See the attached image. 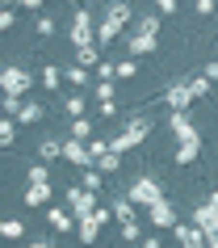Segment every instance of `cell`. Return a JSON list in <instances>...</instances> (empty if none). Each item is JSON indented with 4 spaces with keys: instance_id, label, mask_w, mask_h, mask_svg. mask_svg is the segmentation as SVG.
Listing matches in <instances>:
<instances>
[{
    "instance_id": "cell-13",
    "label": "cell",
    "mask_w": 218,
    "mask_h": 248,
    "mask_svg": "<svg viewBox=\"0 0 218 248\" xmlns=\"http://www.w3.org/2000/svg\"><path fill=\"white\" fill-rule=\"evenodd\" d=\"M172 235H176V244H185V248H202V244H205V232L197 227V223H180V219H176Z\"/></svg>"
},
{
    "instance_id": "cell-34",
    "label": "cell",
    "mask_w": 218,
    "mask_h": 248,
    "mask_svg": "<svg viewBox=\"0 0 218 248\" xmlns=\"http://www.w3.org/2000/svg\"><path fill=\"white\" fill-rule=\"evenodd\" d=\"M29 181H51V164H46V160L29 164Z\"/></svg>"
},
{
    "instance_id": "cell-33",
    "label": "cell",
    "mask_w": 218,
    "mask_h": 248,
    "mask_svg": "<svg viewBox=\"0 0 218 248\" xmlns=\"http://www.w3.org/2000/svg\"><path fill=\"white\" fill-rule=\"evenodd\" d=\"M97 169H101V172H117V169H122V156H117V152H105V156L97 160Z\"/></svg>"
},
{
    "instance_id": "cell-28",
    "label": "cell",
    "mask_w": 218,
    "mask_h": 248,
    "mask_svg": "<svg viewBox=\"0 0 218 248\" xmlns=\"http://www.w3.org/2000/svg\"><path fill=\"white\" fill-rule=\"evenodd\" d=\"M13 139H17V118L4 114V122H0V147H13Z\"/></svg>"
},
{
    "instance_id": "cell-17",
    "label": "cell",
    "mask_w": 218,
    "mask_h": 248,
    "mask_svg": "<svg viewBox=\"0 0 218 248\" xmlns=\"http://www.w3.org/2000/svg\"><path fill=\"white\" fill-rule=\"evenodd\" d=\"M42 118H46V105L34 101V97H26V101H21V114H17V122H21V126H34V122H42Z\"/></svg>"
},
{
    "instance_id": "cell-6",
    "label": "cell",
    "mask_w": 218,
    "mask_h": 248,
    "mask_svg": "<svg viewBox=\"0 0 218 248\" xmlns=\"http://www.w3.org/2000/svg\"><path fill=\"white\" fill-rule=\"evenodd\" d=\"M63 202L72 206V215H76V219H84V215H92V210H97V194H92V189H84V185L63 189Z\"/></svg>"
},
{
    "instance_id": "cell-31",
    "label": "cell",
    "mask_w": 218,
    "mask_h": 248,
    "mask_svg": "<svg viewBox=\"0 0 218 248\" xmlns=\"http://www.w3.org/2000/svg\"><path fill=\"white\" fill-rule=\"evenodd\" d=\"M0 235H4V240H21L26 227H21V219H4V223H0Z\"/></svg>"
},
{
    "instance_id": "cell-45",
    "label": "cell",
    "mask_w": 218,
    "mask_h": 248,
    "mask_svg": "<svg viewBox=\"0 0 218 248\" xmlns=\"http://www.w3.org/2000/svg\"><path fill=\"white\" fill-rule=\"evenodd\" d=\"M202 72H205V76H210V80L218 84V59H210V63H202Z\"/></svg>"
},
{
    "instance_id": "cell-27",
    "label": "cell",
    "mask_w": 218,
    "mask_h": 248,
    "mask_svg": "<svg viewBox=\"0 0 218 248\" xmlns=\"http://www.w3.org/2000/svg\"><path fill=\"white\" fill-rule=\"evenodd\" d=\"M117 34H122V26H114V21H105V17L97 21V42H101V46H109V42H114Z\"/></svg>"
},
{
    "instance_id": "cell-40",
    "label": "cell",
    "mask_w": 218,
    "mask_h": 248,
    "mask_svg": "<svg viewBox=\"0 0 218 248\" xmlns=\"http://www.w3.org/2000/svg\"><path fill=\"white\" fill-rule=\"evenodd\" d=\"M193 9H197V17H210L218 9V0H193Z\"/></svg>"
},
{
    "instance_id": "cell-16",
    "label": "cell",
    "mask_w": 218,
    "mask_h": 248,
    "mask_svg": "<svg viewBox=\"0 0 218 248\" xmlns=\"http://www.w3.org/2000/svg\"><path fill=\"white\" fill-rule=\"evenodd\" d=\"M51 181H29L26 185V206H46V202H51Z\"/></svg>"
},
{
    "instance_id": "cell-38",
    "label": "cell",
    "mask_w": 218,
    "mask_h": 248,
    "mask_svg": "<svg viewBox=\"0 0 218 248\" xmlns=\"http://www.w3.org/2000/svg\"><path fill=\"white\" fill-rule=\"evenodd\" d=\"M114 76H117V63L101 59V63H97V80H114Z\"/></svg>"
},
{
    "instance_id": "cell-41",
    "label": "cell",
    "mask_w": 218,
    "mask_h": 248,
    "mask_svg": "<svg viewBox=\"0 0 218 248\" xmlns=\"http://www.w3.org/2000/svg\"><path fill=\"white\" fill-rule=\"evenodd\" d=\"M139 30H143V34H160V17H143V21H139Z\"/></svg>"
},
{
    "instance_id": "cell-4",
    "label": "cell",
    "mask_w": 218,
    "mask_h": 248,
    "mask_svg": "<svg viewBox=\"0 0 218 248\" xmlns=\"http://www.w3.org/2000/svg\"><path fill=\"white\" fill-rule=\"evenodd\" d=\"M114 219V206H97L92 215H84V219L76 223V240L80 244H97V235H101V227Z\"/></svg>"
},
{
    "instance_id": "cell-12",
    "label": "cell",
    "mask_w": 218,
    "mask_h": 248,
    "mask_svg": "<svg viewBox=\"0 0 218 248\" xmlns=\"http://www.w3.org/2000/svg\"><path fill=\"white\" fill-rule=\"evenodd\" d=\"M164 101H168V109H189V105H193L189 80H172V84L164 89Z\"/></svg>"
},
{
    "instance_id": "cell-35",
    "label": "cell",
    "mask_w": 218,
    "mask_h": 248,
    "mask_svg": "<svg viewBox=\"0 0 218 248\" xmlns=\"http://www.w3.org/2000/svg\"><path fill=\"white\" fill-rule=\"evenodd\" d=\"M21 101H26V97H17V93H4V101H0V105H4V114H21Z\"/></svg>"
},
{
    "instance_id": "cell-1",
    "label": "cell",
    "mask_w": 218,
    "mask_h": 248,
    "mask_svg": "<svg viewBox=\"0 0 218 248\" xmlns=\"http://www.w3.org/2000/svg\"><path fill=\"white\" fill-rule=\"evenodd\" d=\"M147 135H151V118H130L126 126H122V135H114L109 143H114L117 156H126V152H134V147H139Z\"/></svg>"
},
{
    "instance_id": "cell-24",
    "label": "cell",
    "mask_w": 218,
    "mask_h": 248,
    "mask_svg": "<svg viewBox=\"0 0 218 248\" xmlns=\"http://www.w3.org/2000/svg\"><path fill=\"white\" fill-rule=\"evenodd\" d=\"M38 80H42V89H46V93H59V84H63V72H59L55 63H46V67L38 72Z\"/></svg>"
},
{
    "instance_id": "cell-5",
    "label": "cell",
    "mask_w": 218,
    "mask_h": 248,
    "mask_svg": "<svg viewBox=\"0 0 218 248\" xmlns=\"http://www.w3.org/2000/svg\"><path fill=\"white\" fill-rule=\"evenodd\" d=\"M126 198H130V202H139V206H155V202L164 198V189H160L155 177H139V181L126 189Z\"/></svg>"
},
{
    "instance_id": "cell-25",
    "label": "cell",
    "mask_w": 218,
    "mask_h": 248,
    "mask_svg": "<svg viewBox=\"0 0 218 248\" xmlns=\"http://www.w3.org/2000/svg\"><path fill=\"white\" fill-rule=\"evenodd\" d=\"M67 135H72V139H84V143H88V139H92V118H88V114H84V118H72Z\"/></svg>"
},
{
    "instance_id": "cell-30",
    "label": "cell",
    "mask_w": 218,
    "mask_h": 248,
    "mask_svg": "<svg viewBox=\"0 0 218 248\" xmlns=\"http://www.w3.org/2000/svg\"><path fill=\"white\" fill-rule=\"evenodd\" d=\"M134 76H139V59H134V55L117 59V80H134Z\"/></svg>"
},
{
    "instance_id": "cell-46",
    "label": "cell",
    "mask_w": 218,
    "mask_h": 248,
    "mask_svg": "<svg viewBox=\"0 0 218 248\" xmlns=\"http://www.w3.org/2000/svg\"><path fill=\"white\" fill-rule=\"evenodd\" d=\"M139 244H143V248H164V240H160V235H143Z\"/></svg>"
},
{
    "instance_id": "cell-42",
    "label": "cell",
    "mask_w": 218,
    "mask_h": 248,
    "mask_svg": "<svg viewBox=\"0 0 218 248\" xmlns=\"http://www.w3.org/2000/svg\"><path fill=\"white\" fill-rule=\"evenodd\" d=\"M155 9H160V13H164V17H172V13H176V9H180V0H155Z\"/></svg>"
},
{
    "instance_id": "cell-22",
    "label": "cell",
    "mask_w": 218,
    "mask_h": 248,
    "mask_svg": "<svg viewBox=\"0 0 218 248\" xmlns=\"http://www.w3.org/2000/svg\"><path fill=\"white\" fill-rule=\"evenodd\" d=\"M63 80L72 84V89H84L92 76H88V67H84V63H67V67H63Z\"/></svg>"
},
{
    "instance_id": "cell-8",
    "label": "cell",
    "mask_w": 218,
    "mask_h": 248,
    "mask_svg": "<svg viewBox=\"0 0 218 248\" xmlns=\"http://www.w3.org/2000/svg\"><path fill=\"white\" fill-rule=\"evenodd\" d=\"M29 84H34V76H29L26 67H4V72H0V89H4V93H17V97H26Z\"/></svg>"
},
{
    "instance_id": "cell-39",
    "label": "cell",
    "mask_w": 218,
    "mask_h": 248,
    "mask_svg": "<svg viewBox=\"0 0 218 248\" xmlns=\"http://www.w3.org/2000/svg\"><path fill=\"white\" fill-rule=\"evenodd\" d=\"M97 101H114V80H97Z\"/></svg>"
},
{
    "instance_id": "cell-44",
    "label": "cell",
    "mask_w": 218,
    "mask_h": 248,
    "mask_svg": "<svg viewBox=\"0 0 218 248\" xmlns=\"http://www.w3.org/2000/svg\"><path fill=\"white\" fill-rule=\"evenodd\" d=\"M13 21H17L13 9H0V30H13Z\"/></svg>"
},
{
    "instance_id": "cell-10",
    "label": "cell",
    "mask_w": 218,
    "mask_h": 248,
    "mask_svg": "<svg viewBox=\"0 0 218 248\" xmlns=\"http://www.w3.org/2000/svg\"><path fill=\"white\" fill-rule=\"evenodd\" d=\"M147 219H151V227H160V232H172V227H176V210H172L168 198H160L155 206H147Z\"/></svg>"
},
{
    "instance_id": "cell-3",
    "label": "cell",
    "mask_w": 218,
    "mask_h": 248,
    "mask_svg": "<svg viewBox=\"0 0 218 248\" xmlns=\"http://www.w3.org/2000/svg\"><path fill=\"white\" fill-rule=\"evenodd\" d=\"M67 42H72V46L97 42V21H92V13L84 9V4H76V17H72V26H67Z\"/></svg>"
},
{
    "instance_id": "cell-11",
    "label": "cell",
    "mask_w": 218,
    "mask_h": 248,
    "mask_svg": "<svg viewBox=\"0 0 218 248\" xmlns=\"http://www.w3.org/2000/svg\"><path fill=\"white\" fill-rule=\"evenodd\" d=\"M63 160H67V164H76V169H88L92 152H88L84 139H72V135H67V139H63Z\"/></svg>"
},
{
    "instance_id": "cell-9",
    "label": "cell",
    "mask_w": 218,
    "mask_h": 248,
    "mask_svg": "<svg viewBox=\"0 0 218 248\" xmlns=\"http://www.w3.org/2000/svg\"><path fill=\"white\" fill-rule=\"evenodd\" d=\"M155 51H160V34H143V30L126 34V55L143 59V55H155Z\"/></svg>"
},
{
    "instance_id": "cell-19",
    "label": "cell",
    "mask_w": 218,
    "mask_h": 248,
    "mask_svg": "<svg viewBox=\"0 0 218 248\" xmlns=\"http://www.w3.org/2000/svg\"><path fill=\"white\" fill-rule=\"evenodd\" d=\"M63 114L67 118H84V114H88V97H84V93H72V97H63Z\"/></svg>"
},
{
    "instance_id": "cell-49",
    "label": "cell",
    "mask_w": 218,
    "mask_h": 248,
    "mask_svg": "<svg viewBox=\"0 0 218 248\" xmlns=\"http://www.w3.org/2000/svg\"><path fill=\"white\" fill-rule=\"evenodd\" d=\"M189 4H193V0H189Z\"/></svg>"
},
{
    "instance_id": "cell-37",
    "label": "cell",
    "mask_w": 218,
    "mask_h": 248,
    "mask_svg": "<svg viewBox=\"0 0 218 248\" xmlns=\"http://www.w3.org/2000/svg\"><path fill=\"white\" fill-rule=\"evenodd\" d=\"M34 30H38L42 38H51L55 30H59V21H55V17H46V13H42V17H38V26H34Z\"/></svg>"
},
{
    "instance_id": "cell-15",
    "label": "cell",
    "mask_w": 218,
    "mask_h": 248,
    "mask_svg": "<svg viewBox=\"0 0 218 248\" xmlns=\"http://www.w3.org/2000/svg\"><path fill=\"white\" fill-rule=\"evenodd\" d=\"M46 223H51V227H55V232H76V215H72V206H51V210H46Z\"/></svg>"
},
{
    "instance_id": "cell-43",
    "label": "cell",
    "mask_w": 218,
    "mask_h": 248,
    "mask_svg": "<svg viewBox=\"0 0 218 248\" xmlns=\"http://www.w3.org/2000/svg\"><path fill=\"white\" fill-rule=\"evenodd\" d=\"M97 114H101V118H117V101H101V105H97Z\"/></svg>"
},
{
    "instance_id": "cell-7",
    "label": "cell",
    "mask_w": 218,
    "mask_h": 248,
    "mask_svg": "<svg viewBox=\"0 0 218 248\" xmlns=\"http://www.w3.org/2000/svg\"><path fill=\"white\" fill-rule=\"evenodd\" d=\"M168 131H172L176 143H185V139H202V131L189 122V109H172V114H168Z\"/></svg>"
},
{
    "instance_id": "cell-36",
    "label": "cell",
    "mask_w": 218,
    "mask_h": 248,
    "mask_svg": "<svg viewBox=\"0 0 218 248\" xmlns=\"http://www.w3.org/2000/svg\"><path fill=\"white\" fill-rule=\"evenodd\" d=\"M122 240H130V244H139V240H143V227H139L134 219H130V223H122Z\"/></svg>"
},
{
    "instance_id": "cell-2",
    "label": "cell",
    "mask_w": 218,
    "mask_h": 248,
    "mask_svg": "<svg viewBox=\"0 0 218 248\" xmlns=\"http://www.w3.org/2000/svg\"><path fill=\"white\" fill-rule=\"evenodd\" d=\"M193 223L205 232V244L218 248V194H210L205 202H197V206H193Z\"/></svg>"
},
{
    "instance_id": "cell-23",
    "label": "cell",
    "mask_w": 218,
    "mask_h": 248,
    "mask_svg": "<svg viewBox=\"0 0 218 248\" xmlns=\"http://www.w3.org/2000/svg\"><path fill=\"white\" fill-rule=\"evenodd\" d=\"M189 93H193V101H205V97H210V93H214V80L205 76H189Z\"/></svg>"
},
{
    "instance_id": "cell-29",
    "label": "cell",
    "mask_w": 218,
    "mask_h": 248,
    "mask_svg": "<svg viewBox=\"0 0 218 248\" xmlns=\"http://www.w3.org/2000/svg\"><path fill=\"white\" fill-rule=\"evenodd\" d=\"M101 177H105V172L97 169V164H88V169H84V177H80V185H84V189H92V194H101Z\"/></svg>"
},
{
    "instance_id": "cell-32",
    "label": "cell",
    "mask_w": 218,
    "mask_h": 248,
    "mask_svg": "<svg viewBox=\"0 0 218 248\" xmlns=\"http://www.w3.org/2000/svg\"><path fill=\"white\" fill-rule=\"evenodd\" d=\"M88 152H92V164H97V160H101L105 152H114V143H109V139H101V135H97V139H88Z\"/></svg>"
},
{
    "instance_id": "cell-20",
    "label": "cell",
    "mask_w": 218,
    "mask_h": 248,
    "mask_svg": "<svg viewBox=\"0 0 218 248\" xmlns=\"http://www.w3.org/2000/svg\"><path fill=\"white\" fill-rule=\"evenodd\" d=\"M202 156V139H185V143H176V164H193V160Z\"/></svg>"
},
{
    "instance_id": "cell-14",
    "label": "cell",
    "mask_w": 218,
    "mask_h": 248,
    "mask_svg": "<svg viewBox=\"0 0 218 248\" xmlns=\"http://www.w3.org/2000/svg\"><path fill=\"white\" fill-rule=\"evenodd\" d=\"M101 17L126 30V26H130V17H134V9H130V0H105V13H101Z\"/></svg>"
},
{
    "instance_id": "cell-47",
    "label": "cell",
    "mask_w": 218,
    "mask_h": 248,
    "mask_svg": "<svg viewBox=\"0 0 218 248\" xmlns=\"http://www.w3.org/2000/svg\"><path fill=\"white\" fill-rule=\"evenodd\" d=\"M13 4H17V0H0V9H13Z\"/></svg>"
},
{
    "instance_id": "cell-18",
    "label": "cell",
    "mask_w": 218,
    "mask_h": 248,
    "mask_svg": "<svg viewBox=\"0 0 218 248\" xmlns=\"http://www.w3.org/2000/svg\"><path fill=\"white\" fill-rule=\"evenodd\" d=\"M59 156H63V139H59V135H46V139L38 143V160L51 164V160H59Z\"/></svg>"
},
{
    "instance_id": "cell-26",
    "label": "cell",
    "mask_w": 218,
    "mask_h": 248,
    "mask_svg": "<svg viewBox=\"0 0 218 248\" xmlns=\"http://www.w3.org/2000/svg\"><path fill=\"white\" fill-rule=\"evenodd\" d=\"M134 206H139V202H130V198L122 194V198L114 202V219H117V223H130V219H134Z\"/></svg>"
},
{
    "instance_id": "cell-48",
    "label": "cell",
    "mask_w": 218,
    "mask_h": 248,
    "mask_svg": "<svg viewBox=\"0 0 218 248\" xmlns=\"http://www.w3.org/2000/svg\"><path fill=\"white\" fill-rule=\"evenodd\" d=\"M67 4H80V0H67Z\"/></svg>"
},
{
    "instance_id": "cell-21",
    "label": "cell",
    "mask_w": 218,
    "mask_h": 248,
    "mask_svg": "<svg viewBox=\"0 0 218 248\" xmlns=\"http://www.w3.org/2000/svg\"><path fill=\"white\" fill-rule=\"evenodd\" d=\"M101 42H88V46H76V63H84V67H97L101 63Z\"/></svg>"
}]
</instances>
